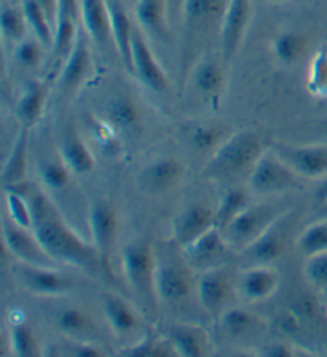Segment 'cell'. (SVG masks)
Returning <instances> with one entry per match:
<instances>
[{
  "mask_svg": "<svg viewBox=\"0 0 327 357\" xmlns=\"http://www.w3.org/2000/svg\"><path fill=\"white\" fill-rule=\"evenodd\" d=\"M34 227L32 230L37 234L47 252L58 264L79 268L88 275H104V266L94 244L83 239L72 228L50 198L47 192L36 187L29 195Z\"/></svg>",
  "mask_w": 327,
  "mask_h": 357,
  "instance_id": "cell-1",
  "label": "cell"
},
{
  "mask_svg": "<svg viewBox=\"0 0 327 357\" xmlns=\"http://www.w3.org/2000/svg\"><path fill=\"white\" fill-rule=\"evenodd\" d=\"M121 270L136 303L146 316L155 319L158 311L157 297V248L151 239L139 236L121 250Z\"/></svg>",
  "mask_w": 327,
  "mask_h": 357,
  "instance_id": "cell-2",
  "label": "cell"
},
{
  "mask_svg": "<svg viewBox=\"0 0 327 357\" xmlns=\"http://www.w3.org/2000/svg\"><path fill=\"white\" fill-rule=\"evenodd\" d=\"M268 147L254 131H235L209 155L201 169V177L211 182H230L249 172Z\"/></svg>",
  "mask_w": 327,
  "mask_h": 357,
  "instance_id": "cell-3",
  "label": "cell"
},
{
  "mask_svg": "<svg viewBox=\"0 0 327 357\" xmlns=\"http://www.w3.org/2000/svg\"><path fill=\"white\" fill-rule=\"evenodd\" d=\"M227 0H187L182 11L184 43H182V74L184 80L195 61L206 53L203 45L220 29Z\"/></svg>",
  "mask_w": 327,
  "mask_h": 357,
  "instance_id": "cell-4",
  "label": "cell"
},
{
  "mask_svg": "<svg viewBox=\"0 0 327 357\" xmlns=\"http://www.w3.org/2000/svg\"><path fill=\"white\" fill-rule=\"evenodd\" d=\"M197 273L187 265L181 249L157 250V297L160 303L179 306L197 297Z\"/></svg>",
  "mask_w": 327,
  "mask_h": 357,
  "instance_id": "cell-5",
  "label": "cell"
},
{
  "mask_svg": "<svg viewBox=\"0 0 327 357\" xmlns=\"http://www.w3.org/2000/svg\"><path fill=\"white\" fill-rule=\"evenodd\" d=\"M292 208L284 201H264V203L249 204L248 208L235 217L229 225L220 228L236 254L246 249L264 234L280 217Z\"/></svg>",
  "mask_w": 327,
  "mask_h": 357,
  "instance_id": "cell-6",
  "label": "cell"
},
{
  "mask_svg": "<svg viewBox=\"0 0 327 357\" xmlns=\"http://www.w3.org/2000/svg\"><path fill=\"white\" fill-rule=\"evenodd\" d=\"M302 177L268 147L249 172L246 187L252 197L270 198L301 187Z\"/></svg>",
  "mask_w": 327,
  "mask_h": 357,
  "instance_id": "cell-7",
  "label": "cell"
},
{
  "mask_svg": "<svg viewBox=\"0 0 327 357\" xmlns=\"http://www.w3.org/2000/svg\"><path fill=\"white\" fill-rule=\"evenodd\" d=\"M297 211L291 208L284 212L267 231L249 244L240 252V261L243 266L251 265H271L286 254L292 241V231L296 227Z\"/></svg>",
  "mask_w": 327,
  "mask_h": 357,
  "instance_id": "cell-8",
  "label": "cell"
},
{
  "mask_svg": "<svg viewBox=\"0 0 327 357\" xmlns=\"http://www.w3.org/2000/svg\"><path fill=\"white\" fill-rule=\"evenodd\" d=\"M229 265L197 275V300L203 311L218 322L224 312L234 306L236 295L235 275Z\"/></svg>",
  "mask_w": 327,
  "mask_h": 357,
  "instance_id": "cell-9",
  "label": "cell"
},
{
  "mask_svg": "<svg viewBox=\"0 0 327 357\" xmlns=\"http://www.w3.org/2000/svg\"><path fill=\"white\" fill-rule=\"evenodd\" d=\"M91 243L101 257L104 275L112 276V255L119 238V212L109 199L99 198L93 201L88 209Z\"/></svg>",
  "mask_w": 327,
  "mask_h": 357,
  "instance_id": "cell-10",
  "label": "cell"
},
{
  "mask_svg": "<svg viewBox=\"0 0 327 357\" xmlns=\"http://www.w3.org/2000/svg\"><path fill=\"white\" fill-rule=\"evenodd\" d=\"M12 276L27 292L43 298L63 297L74 289V279L61 273L58 266H38L16 260Z\"/></svg>",
  "mask_w": 327,
  "mask_h": 357,
  "instance_id": "cell-11",
  "label": "cell"
},
{
  "mask_svg": "<svg viewBox=\"0 0 327 357\" xmlns=\"http://www.w3.org/2000/svg\"><path fill=\"white\" fill-rule=\"evenodd\" d=\"M181 252L184 255L187 265L197 275L229 265L231 255L236 254L219 227H214L213 230L204 233L197 241L181 249Z\"/></svg>",
  "mask_w": 327,
  "mask_h": 357,
  "instance_id": "cell-12",
  "label": "cell"
},
{
  "mask_svg": "<svg viewBox=\"0 0 327 357\" xmlns=\"http://www.w3.org/2000/svg\"><path fill=\"white\" fill-rule=\"evenodd\" d=\"M251 0H227L219 29V54L227 67L234 63L251 22Z\"/></svg>",
  "mask_w": 327,
  "mask_h": 357,
  "instance_id": "cell-13",
  "label": "cell"
},
{
  "mask_svg": "<svg viewBox=\"0 0 327 357\" xmlns=\"http://www.w3.org/2000/svg\"><path fill=\"white\" fill-rule=\"evenodd\" d=\"M214 227H218L215 208L203 201H195L174 215L171 222V244L177 249H184Z\"/></svg>",
  "mask_w": 327,
  "mask_h": 357,
  "instance_id": "cell-14",
  "label": "cell"
},
{
  "mask_svg": "<svg viewBox=\"0 0 327 357\" xmlns=\"http://www.w3.org/2000/svg\"><path fill=\"white\" fill-rule=\"evenodd\" d=\"M270 147L302 178L321 181L327 176V142H273Z\"/></svg>",
  "mask_w": 327,
  "mask_h": 357,
  "instance_id": "cell-15",
  "label": "cell"
},
{
  "mask_svg": "<svg viewBox=\"0 0 327 357\" xmlns=\"http://www.w3.org/2000/svg\"><path fill=\"white\" fill-rule=\"evenodd\" d=\"M227 69L229 67L225 66L220 54L219 58H215L211 53H203L187 74V77H190L195 93L213 109H219L220 100H222Z\"/></svg>",
  "mask_w": 327,
  "mask_h": 357,
  "instance_id": "cell-16",
  "label": "cell"
},
{
  "mask_svg": "<svg viewBox=\"0 0 327 357\" xmlns=\"http://www.w3.org/2000/svg\"><path fill=\"white\" fill-rule=\"evenodd\" d=\"M187 166L174 156H162L151 161L137 172L136 185L149 197H163L184 181Z\"/></svg>",
  "mask_w": 327,
  "mask_h": 357,
  "instance_id": "cell-17",
  "label": "cell"
},
{
  "mask_svg": "<svg viewBox=\"0 0 327 357\" xmlns=\"http://www.w3.org/2000/svg\"><path fill=\"white\" fill-rule=\"evenodd\" d=\"M102 314L112 333L119 340L126 342V344L135 343L146 333L144 332L146 316L119 294L105 292L102 295Z\"/></svg>",
  "mask_w": 327,
  "mask_h": 357,
  "instance_id": "cell-18",
  "label": "cell"
},
{
  "mask_svg": "<svg viewBox=\"0 0 327 357\" xmlns=\"http://www.w3.org/2000/svg\"><path fill=\"white\" fill-rule=\"evenodd\" d=\"M2 236L5 249L15 260L38 266H58V261L47 252L34 230L16 225L7 215L2 222Z\"/></svg>",
  "mask_w": 327,
  "mask_h": 357,
  "instance_id": "cell-19",
  "label": "cell"
},
{
  "mask_svg": "<svg viewBox=\"0 0 327 357\" xmlns=\"http://www.w3.org/2000/svg\"><path fill=\"white\" fill-rule=\"evenodd\" d=\"M280 284V273L271 265L243 266L235 275L238 298L248 305H256L270 300L278 292Z\"/></svg>",
  "mask_w": 327,
  "mask_h": 357,
  "instance_id": "cell-20",
  "label": "cell"
},
{
  "mask_svg": "<svg viewBox=\"0 0 327 357\" xmlns=\"http://www.w3.org/2000/svg\"><path fill=\"white\" fill-rule=\"evenodd\" d=\"M132 75L151 91L162 94L169 86V80L162 64L155 58L146 33L139 26H135L132 32Z\"/></svg>",
  "mask_w": 327,
  "mask_h": 357,
  "instance_id": "cell-21",
  "label": "cell"
},
{
  "mask_svg": "<svg viewBox=\"0 0 327 357\" xmlns=\"http://www.w3.org/2000/svg\"><path fill=\"white\" fill-rule=\"evenodd\" d=\"M88 37L85 31L79 32L77 42L63 63L58 78L59 89L66 94H74L79 91L83 83L93 72V56L88 43Z\"/></svg>",
  "mask_w": 327,
  "mask_h": 357,
  "instance_id": "cell-22",
  "label": "cell"
},
{
  "mask_svg": "<svg viewBox=\"0 0 327 357\" xmlns=\"http://www.w3.org/2000/svg\"><path fill=\"white\" fill-rule=\"evenodd\" d=\"M218 326L224 335L238 342L256 340L268 331V322L262 316L241 306H230L219 317Z\"/></svg>",
  "mask_w": 327,
  "mask_h": 357,
  "instance_id": "cell-23",
  "label": "cell"
},
{
  "mask_svg": "<svg viewBox=\"0 0 327 357\" xmlns=\"http://www.w3.org/2000/svg\"><path fill=\"white\" fill-rule=\"evenodd\" d=\"M80 22L83 31L98 47L114 45L107 0H80Z\"/></svg>",
  "mask_w": 327,
  "mask_h": 357,
  "instance_id": "cell-24",
  "label": "cell"
},
{
  "mask_svg": "<svg viewBox=\"0 0 327 357\" xmlns=\"http://www.w3.org/2000/svg\"><path fill=\"white\" fill-rule=\"evenodd\" d=\"M166 337L173 343L177 356L199 357L211 353V338L204 327L192 322H176L168 328Z\"/></svg>",
  "mask_w": 327,
  "mask_h": 357,
  "instance_id": "cell-25",
  "label": "cell"
},
{
  "mask_svg": "<svg viewBox=\"0 0 327 357\" xmlns=\"http://www.w3.org/2000/svg\"><path fill=\"white\" fill-rule=\"evenodd\" d=\"M50 96V85L45 80H32L24 86L23 93L16 102L15 115L20 126L32 130L43 116Z\"/></svg>",
  "mask_w": 327,
  "mask_h": 357,
  "instance_id": "cell-26",
  "label": "cell"
},
{
  "mask_svg": "<svg viewBox=\"0 0 327 357\" xmlns=\"http://www.w3.org/2000/svg\"><path fill=\"white\" fill-rule=\"evenodd\" d=\"M105 121L117 132L137 134L142 130V112L131 96L117 94L105 104Z\"/></svg>",
  "mask_w": 327,
  "mask_h": 357,
  "instance_id": "cell-27",
  "label": "cell"
},
{
  "mask_svg": "<svg viewBox=\"0 0 327 357\" xmlns=\"http://www.w3.org/2000/svg\"><path fill=\"white\" fill-rule=\"evenodd\" d=\"M135 15L144 33L160 42L169 40V15L166 0H135Z\"/></svg>",
  "mask_w": 327,
  "mask_h": 357,
  "instance_id": "cell-28",
  "label": "cell"
},
{
  "mask_svg": "<svg viewBox=\"0 0 327 357\" xmlns=\"http://www.w3.org/2000/svg\"><path fill=\"white\" fill-rule=\"evenodd\" d=\"M110 26H112V40L117 48L119 58L126 70L132 72V32L135 24L131 22L128 11L120 0H107Z\"/></svg>",
  "mask_w": 327,
  "mask_h": 357,
  "instance_id": "cell-29",
  "label": "cell"
},
{
  "mask_svg": "<svg viewBox=\"0 0 327 357\" xmlns=\"http://www.w3.org/2000/svg\"><path fill=\"white\" fill-rule=\"evenodd\" d=\"M54 326L69 340H86L96 342L98 326L96 321L85 310L77 306H64L54 312Z\"/></svg>",
  "mask_w": 327,
  "mask_h": 357,
  "instance_id": "cell-30",
  "label": "cell"
},
{
  "mask_svg": "<svg viewBox=\"0 0 327 357\" xmlns=\"http://www.w3.org/2000/svg\"><path fill=\"white\" fill-rule=\"evenodd\" d=\"M59 158L75 176L88 174L96 166V160L88 144L80 137V134L74 130L64 132L59 144Z\"/></svg>",
  "mask_w": 327,
  "mask_h": 357,
  "instance_id": "cell-31",
  "label": "cell"
},
{
  "mask_svg": "<svg viewBox=\"0 0 327 357\" xmlns=\"http://www.w3.org/2000/svg\"><path fill=\"white\" fill-rule=\"evenodd\" d=\"M27 153H29V130L21 128L12 150L5 160L2 169V182L5 185L26 181L27 176Z\"/></svg>",
  "mask_w": 327,
  "mask_h": 357,
  "instance_id": "cell-32",
  "label": "cell"
},
{
  "mask_svg": "<svg viewBox=\"0 0 327 357\" xmlns=\"http://www.w3.org/2000/svg\"><path fill=\"white\" fill-rule=\"evenodd\" d=\"M273 54L280 63L292 66L301 63L310 50V38L302 31H284L273 40Z\"/></svg>",
  "mask_w": 327,
  "mask_h": 357,
  "instance_id": "cell-33",
  "label": "cell"
},
{
  "mask_svg": "<svg viewBox=\"0 0 327 357\" xmlns=\"http://www.w3.org/2000/svg\"><path fill=\"white\" fill-rule=\"evenodd\" d=\"M252 193L249 188L243 187H229L220 195V198L215 204V219L218 227L224 228L225 225L241 214L249 204H251Z\"/></svg>",
  "mask_w": 327,
  "mask_h": 357,
  "instance_id": "cell-34",
  "label": "cell"
},
{
  "mask_svg": "<svg viewBox=\"0 0 327 357\" xmlns=\"http://www.w3.org/2000/svg\"><path fill=\"white\" fill-rule=\"evenodd\" d=\"M229 126L222 123H199L188 134V142L198 153H213L230 137Z\"/></svg>",
  "mask_w": 327,
  "mask_h": 357,
  "instance_id": "cell-35",
  "label": "cell"
},
{
  "mask_svg": "<svg viewBox=\"0 0 327 357\" xmlns=\"http://www.w3.org/2000/svg\"><path fill=\"white\" fill-rule=\"evenodd\" d=\"M20 7L26 16V21L27 24H29L32 36L37 37L47 48H52L54 37V24L50 21L40 5L37 3V0H23Z\"/></svg>",
  "mask_w": 327,
  "mask_h": 357,
  "instance_id": "cell-36",
  "label": "cell"
},
{
  "mask_svg": "<svg viewBox=\"0 0 327 357\" xmlns=\"http://www.w3.org/2000/svg\"><path fill=\"white\" fill-rule=\"evenodd\" d=\"M123 356H177L173 343L166 337V333L146 332L135 343L126 344L120 351Z\"/></svg>",
  "mask_w": 327,
  "mask_h": 357,
  "instance_id": "cell-37",
  "label": "cell"
},
{
  "mask_svg": "<svg viewBox=\"0 0 327 357\" xmlns=\"http://www.w3.org/2000/svg\"><path fill=\"white\" fill-rule=\"evenodd\" d=\"M8 346L16 356L32 357L42 354L40 340H38L34 328L24 321L15 322L8 328Z\"/></svg>",
  "mask_w": 327,
  "mask_h": 357,
  "instance_id": "cell-38",
  "label": "cell"
},
{
  "mask_svg": "<svg viewBox=\"0 0 327 357\" xmlns=\"http://www.w3.org/2000/svg\"><path fill=\"white\" fill-rule=\"evenodd\" d=\"M38 177L48 192H63L72 182V172L61 158H45L37 165Z\"/></svg>",
  "mask_w": 327,
  "mask_h": 357,
  "instance_id": "cell-39",
  "label": "cell"
},
{
  "mask_svg": "<svg viewBox=\"0 0 327 357\" xmlns=\"http://www.w3.org/2000/svg\"><path fill=\"white\" fill-rule=\"evenodd\" d=\"M296 248L305 259L314 254L327 252V217L305 227L297 234Z\"/></svg>",
  "mask_w": 327,
  "mask_h": 357,
  "instance_id": "cell-40",
  "label": "cell"
},
{
  "mask_svg": "<svg viewBox=\"0 0 327 357\" xmlns=\"http://www.w3.org/2000/svg\"><path fill=\"white\" fill-rule=\"evenodd\" d=\"M0 24H2V36L5 42L16 45L27 37L29 24H27L23 10H21V7L18 8V5H12L8 2L2 5Z\"/></svg>",
  "mask_w": 327,
  "mask_h": 357,
  "instance_id": "cell-41",
  "label": "cell"
},
{
  "mask_svg": "<svg viewBox=\"0 0 327 357\" xmlns=\"http://www.w3.org/2000/svg\"><path fill=\"white\" fill-rule=\"evenodd\" d=\"M5 209H7V217L16 225L32 230L34 227V215H32V208L29 198L21 197L18 193L5 192Z\"/></svg>",
  "mask_w": 327,
  "mask_h": 357,
  "instance_id": "cell-42",
  "label": "cell"
},
{
  "mask_svg": "<svg viewBox=\"0 0 327 357\" xmlns=\"http://www.w3.org/2000/svg\"><path fill=\"white\" fill-rule=\"evenodd\" d=\"M303 279L316 292L327 290V252L314 254L305 259Z\"/></svg>",
  "mask_w": 327,
  "mask_h": 357,
  "instance_id": "cell-43",
  "label": "cell"
},
{
  "mask_svg": "<svg viewBox=\"0 0 327 357\" xmlns=\"http://www.w3.org/2000/svg\"><path fill=\"white\" fill-rule=\"evenodd\" d=\"M307 88L313 96L327 98V48L319 50L308 69Z\"/></svg>",
  "mask_w": 327,
  "mask_h": 357,
  "instance_id": "cell-44",
  "label": "cell"
},
{
  "mask_svg": "<svg viewBox=\"0 0 327 357\" xmlns=\"http://www.w3.org/2000/svg\"><path fill=\"white\" fill-rule=\"evenodd\" d=\"M45 45L37 37H26L15 45V59L26 69H37L40 67L43 56H45Z\"/></svg>",
  "mask_w": 327,
  "mask_h": 357,
  "instance_id": "cell-45",
  "label": "cell"
},
{
  "mask_svg": "<svg viewBox=\"0 0 327 357\" xmlns=\"http://www.w3.org/2000/svg\"><path fill=\"white\" fill-rule=\"evenodd\" d=\"M59 354L66 356H104L107 351L102 348V344L98 342H86V340H69L66 338V343L61 346Z\"/></svg>",
  "mask_w": 327,
  "mask_h": 357,
  "instance_id": "cell-46",
  "label": "cell"
},
{
  "mask_svg": "<svg viewBox=\"0 0 327 357\" xmlns=\"http://www.w3.org/2000/svg\"><path fill=\"white\" fill-rule=\"evenodd\" d=\"M262 356H275V357H286V356H296V354H305L302 348L294 344L289 340H278V342H270L267 344H262V348L257 351Z\"/></svg>",
  "mask_w": 327,
  "mask_h": 357,
  "instance_id": "cell-47",
  "label": "cell"
},
{
  "mask_svg": "<svg viewBox=\"0 0 327 357\" xmlns=\"http://www.w3.org/2000/svg\"><path fill=\"white\" fill-rule=\"evenodd\" d=\"M187 0H166V5H168V15L171 24L176 22L177 20L182 18V11H184Z\"/></svg>",
  "mask_w": 327,
  "mask_h": 357,
  "instance_id": "cell-48",
  "label": "cell"
},
{
  "mask_svg": "<svg viewBox=\"0 0 327 357\" xmlns=\"http://www.w3.org/2000/svg\"><path fill=\"white\" fill-rule=\"evenodd\" d=\"M59 2H61V0H37V3L43 8V11H45L50 21H52L53 24L56 22V18H58Z\"/></svg>",
  "mask_w": 327,
  "mask_h": 357,
  "instance_id": "cell-49",
  "label": "cell"
},
{
  "mask_svg": "<svg viewBox=\"0 0 327 357\" xmlns=\"http://www.w3.org/2000/svg\"><path fill=\"white\" fill-rule=\"evenodd\" d=\"M314 198H316V203H318V204L324 203V201L327 199V176L324 178H321L319 185L314 192Z\"/></svg>",
  "mask_w": 327,
  "mask_h": 357,
  "instance_id": "cell-50",
  "label": "cell"
},
{
  "mask_svg": "<svg viewBox=\"0 0 327 357\" xmlns=\"http://www.w3.org/2000/svg\"><path fill=\"white\" fill-rule=\"evenodd\" d=\"M316 131H318L319 137L323 139L321 142H327V116L318 123V126H316Z\"/></svg>",
  "mask_w": 327,
  "mask_h": 357,
  "instance_id": "cell-51",
  "label": "cell"
},
{
  "mask_svg": "<svg viewBox=\"0 0 327 357\" xmlns=\"http://www.w3.org/2000/svg\"><path fill=\"white\" fill-rule=\"evenodd\" d=\"M321 298H323L324 305H326V310H327V290H324V292H321Z\"/></svg>",
  "mask_w": 327,
  "mask_h": 357,
  "instance_id": "cell-52",
  "label": "cell"
},
{
  "mask_svg": "<svg viewBox=\"0 0 327 357\" xmlns=\"http://www.w3.org/2000/svg\"><path fill=\"white\" fill-rule=\"evenodd\" d=\"M8 3H12V5H21V2H23V0H7Z\"/></svg>",
  "mask_w": 327,
  "mask_h": 357,
  "instance_id": "cell-53",
  "label": "cell"
},
{
  "mask_svg": "<svg viewBox=\"0 0 327 357\" xmlns=\"http://www.w3.org/2000/svg\"><path fill=\"white\" fill-rule=\"evenodd\" d=\"M319 206H321V208H323V212H326V215H327V199L324 201V203H321Z\"/></svg>",
  "mask_w": 327,
  "mask_h": 357,
  "instance_id": "cell-54",
  "label": "cell"
},
{
  "mask_svg": "<svg viewBox=\"0 0 327 357\" xmlns=\"http://www.w3.org/2000/svg\"><path fill=\"white\" fill-rule=\"evenodd\" d=\"M265 2H271V3H278V2H284V0H265Z\"/></svg>",
  "mask_w": 327,
  "mask_h": 357,
  "instance_id": "cell-55",
  "label": "cell"
}]
</instances>
